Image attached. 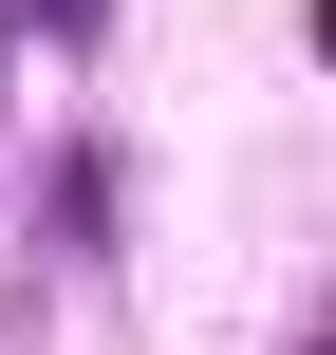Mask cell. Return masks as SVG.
Here are the masks:
<instances>
[{"mask_svg": "<svg viewBox=\"0 0 336 355\" xmlns=\"http://www.w3.org/2000/svg\"><path fill=\"white\" fill-rule=\"evenodd\" d=\"M0 56H19V0H0Z\"/></svg>", "mask_w": 336, "mask_h": 355, "instance_id": "6da1fadb", "label": "cell"}]
</instances>
